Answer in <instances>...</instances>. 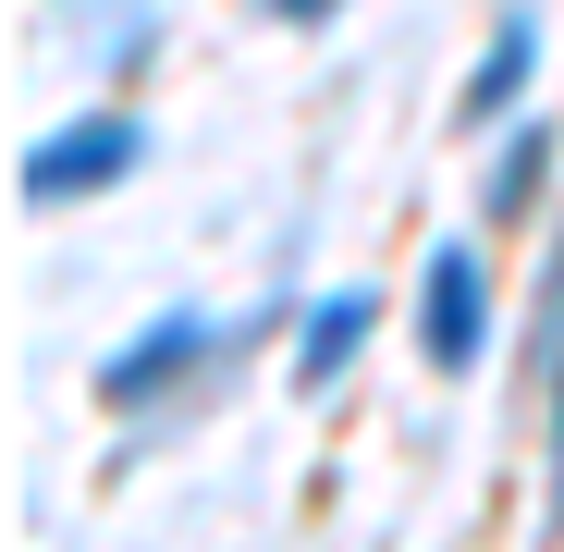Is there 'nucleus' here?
I'll return each mask as SVG.
<instances>
[{"instance_id":"2","label":"nucleus","mask_w":564,"mask_h":552,"mask_svg":"<svg viewBox=\"0 0 564 552\" xmlns=\"http://www.w3.org/2000/svg\"><path fill=\"white\" fill-rule=\"evenodd\" d=\"M417 344H430V368H479V344H491V258L479 246H430V270H417Z\"/></svg>"},{"instance_id":"5","label":"nucleus","mask_w":564,"mask_h":552,"mask_svg":"<svg viewBox=\"0 0 564 552\" xmlns=\"http://www.w3.org/2000/svg\"><path fill=\"white\" fill-rule=\"evenodd\" d=\"M528 62H540V13H528V0H516V13L491 25V62H479V86H466V111H516V86H528Z\"/></svg>"},{"instance_id":"4","label":"nucleus","mask_w":564,"mask_h":552,"mask_svg":"<svg viewBox=\"0 0 564 552\" xmlns=\"http://www.w3.org/2000/svg\"><path fill=\"white\" fill-rule=\"evenodd\" d=\"M368 332H381V295H368V283L319 295V307H307V332H295V381H307V393H332L344 368H356V344H368Z\"/></svg>"},{"instance_id":"8","label":"nucleus","mask_w":564,"mask_h":552,"mask_svg":"<svg viewBox=\"0 0 564 552\" xmlns=\"http://www.w3.org/2000/svg\"><path fill=\"white\" fill-rule=\"evenodd\" d=\"M552 479H564V381H552Z\"/></svg>"},{"instance_id":"6","label":"nucleus","mask_w":564,"mask_h":552,"mask_svg":"<svg viewBox=\"0 0 564 552\" xmlns=\"http://www.w3.org/2000/svg\"><path fill=\"white\" fill-rule=\"evenodd\" d=\"M552 172V123H528V136H503V160H491V209H528V184Z\"/></svg>"},{"instance_id":"3","label":"nucleus","mask_w":564,"mask_h":552,"mask_svg":"<svg viewBox=\"0 0 564 552\" xmlns=\"http://www.w3.org/2000/svg\"><path fill=\"white\" fill-rule=\"evenodd\" d=\"M209 344H221V332H209V320H184V307H172V320H148V332L99 368V405H160V393H172V381H184V368H197Z\"/></svg>"},{"instance_id":"7","label":"nucleus","mask_w":564,"mask_h":552,"mask_svg":"<svg viewBox=\"0 0 564 552\" xmlns=\"http://www.w3.org/2000/svg\"><path fill=\"white\" fill-rule=\"evenodd\" d=\"M270 13H282V25H319V13H332V0H270Z\"/></svg>"},{"instance_id":"1","label":"nucleus","mask_w":564,"mask_h":552,"mask_svg":"<svg viewBox=\"0 0 564 552\" xmlns=\"http://www.w3.org/2000/svg\"><path fill=\"white\" fill-rule=\"evenodd\" d=\"M135 160H148V136H135L123 111H86V123H62V136H37L13 184H25V209H74V197H99V184H123Z\"/></svg>"}]
</instances>
